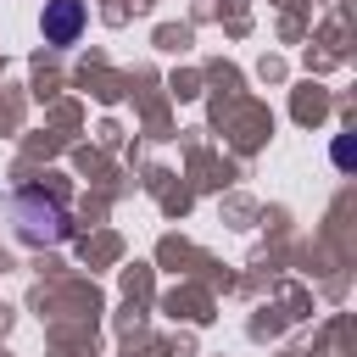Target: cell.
Returning a JSON list of instances; mask_svg holds the SVG:
<instances>
[{
  "label": "cell",
  "instance_id": "1",
  "mask_svg": "<svg viewBox=\"0 0 357 357\" xmlns=\"http://www.w3.org/2000/svg\"><path fill=\"white\" fill-rule=\"evenodd\" d=\"M11 218H17V229H22L28 245H61V240L73 234V218H67L61 201H50L45 190H22V195L11 201Z\"/></svg>",
  "mask_w": 357,
  "mask_h": 357
},
{
  "label": "cell",
  "instance_id": "2",
  "mask_svg": "<svg viewBox=\"0 0 357 357\" xmlns=\"http://www.w3.org/2000/svg\"><path fill=\"white\" fill-rule=\"evenodd\" d=\"M39 33H45V45H73L84 33V0H45Z\"/></svg>",
  "mask_w": 357,
  "mask_h": 357
}]
</instances>
